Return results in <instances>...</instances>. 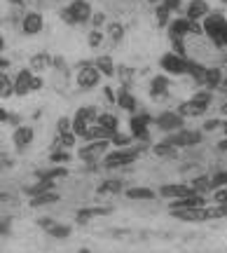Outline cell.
Returning a JSON list of instances; mask_svg holds the SVG:
<instances>
[{"mask_svg":"<svg viewBox=\"0 0 227 253\" xmlns=\"http://www.w3.org/2000/svg\"><path fill=\"white\" fill-rule=\"evenodd\" d=\"M204 33L216 42L218 47H227V19L220 12H211L204 19Z\"/></svg>","mask_w":227,"mask_h":253,"instance_id":"6da1fadb","label":"cell"},{"mask_svg":"<svg viewBox=\"0 0 227 253\" xmlns=\"http://www.w3.org/2000/svg\"><path fill=\"white\" fill-rule=\"evenodd\" d=\"M209 103H211V91H197L190 101L181 103L176 113L183 115V118H199V115H204L209 110Z\"/></svg>","mask_w":227,"mask_h":253,"instance_id":"7a4b0ae2","label":"cell"},{"mask_svg":"<svg viewBox=\"0 0 227 253\" xmlns=\"http://www.w3.org/2000/svg\"><path fill=\"white\" fill-rule=\"evenodd\" d=\"M141 150L138 148H117L103 157V167L106 169H119V167H127V164H134L138 160Z\"/></svg>","mask_w":227,"mask_h":253,"instance_id":"3957f363","label":"cell"},{"mask_svg":"<svg viewBox=\"0 0 227 253\" xmlns=\"http://www.w3.org/2000/svg\"><path fill=\"white\" fill-rule=\"evenodd\" d=\"M159 66H162L164 75H188L190 61H188L185 56H178L176 52H166V54L159 59Z\"/></svg>","mask_w":227,"mask_h":253,"instance_id":"277c9868","label":"cell"},{"mask_svg":"<svg viewBox=\"0 0 227 253\" xmlns=\"http://www.w3.org/2000/svg\"><path fill=\"white\" fill-rule=\"evenodd\" d=\"M204 134L201 131H190V129H178L166 136V143L173 148H190V145H199Z\"/></svg>","mask_w":227,"mask_h":253,"instance_id":"5b68a950","label":"cell"},{"mask_svg":"<svg viewBox=\"0 0 227 253\" xmlns=\"http://www.w3.org/2000/svg\"><path fill=\"white\" fill-rule=\"evenodd\" d=\"M108 148H110V138L89 141V145H82L80 150H77V157H80V160H84V162L94 164L99 157H103V155L108 153Z\"/></svg>","mask_w":227,"mask_h":253,"instance_id":"8992f818","label":"cell"},{"mask_svg":"<svg viewBox=\"0 0 227 253\" xmlns=\"http://www.w3.org/2000/svg\"><path fill=\"white\" fill-rule=\"evenodd\" d=\"M201 33V28L199 24H194V21H190V19H185V17H178V19H173L171 24H169V38H188V36H199Z\"/></svg>","mask_w":227,"mask_h":253,"instance_id":"52a82bcc","label":"cell"},{"mask_svg":"<svg viewBox=\"0 0 227 253\" xmlns=\"http://www.w3.org/2000/svg\"><path fill=\"white\" fill-rule=\"evenodd\" d=\"M101 78L103 75L99 73V68L94 63H84L80 71H77V87L80 89H94V87H99Z\"/></svg>","mask_w":227,"mask_h":253,"instance_id":"ba28073f","label":"cell"},{"mask_svg":"<svg viewBox=\"0 0 227 253\" xmlns=\"http://www.w3.org/2000/svg\"><path fill=\"white\" fill-rule=\"evenodd\" d=\"M154 125H157V129H162V131H166V134H171V131H178V129L185 126V118L178 115V113L166 110V113H162V115L154 118Z\"/></svg>","mask_w":227,"mask_h":253,"instance_id":"9c48e42d","label":"cell"},{"mask_svg":"<svg viewBox=\"0 0 227 253\" xmlns=\"http://www.w3.org/2000/svg\"><path fill=\"white\" fill-rule=\"evenodd\" d=\"M171 216H176L183 223H204L211 220L209 218V207H192V209H176L171 211Z\"/></svg>","mask_w":227,"mask_h":253,"instance_id":"30bf717a","label":"cell"},{"mask_svg":"<svg viewBox=\"0 0 227 253\" xmlns=\"http://www.w3.org/2000/svg\"><path fill=\"white\" fill-rule=\"evenodd\" d=\"M38 225L45 230L47 235L52 237V239H68L71 232H73V227L71 225H61V223H56L54 218H38Z\"/></svg>","mask_w":227,"mask_h":253,"instance_id":"8fae6325","label":"cell"},{"mask_svg":"<svg viewBox=\"0 0 227 253\" xmlns=\"http://www.w3.org/2000/svg\"><path fill=\"white\" fill-rule=\"evenodd\" d=\"M150 125H152V118L150 115H131L129 120V126H131V138H138V141H148L150 136Z\"/></svg>","mask_w":227,"mask_h":253,"instance_id":"7c38bea8","label":"cell"},{"mask_svg":"<svg viewBox=\"0 0 227 253\" xmlns=\"http://www.w3.org/2000/svg\"><path fill=\"white\" fill-rule=\"evenodd\" d=\"M45 28V17L40 12H26L21 19V33L24 36H38Z\"/></svg>","mask_w":227,"mask_h":253,"instance_id":"4fadbf2b","label":"cell"},{"mask_svg":"<svg viewBox=\"0 0 227 253\" xmlns=\"http://www.w3.org/2000/svg\"><path fill=\"white\" fill-rule=\"evenodd\" d=\"M192 192H194V188H192L190 183H164L157 195H162L166 199H183V197H188V195H192Z\"/></svg>","mask_w":227,"mask_h":253,"instance_id":"5bb4252c","label":"cell"},{"mask_svg":"<svg viewBox=\"0 0 227 253\" xmlns=\"http://www.w3.org/2000/svg\"><path fill=\"white\" fill-rule=\"evenodd\" d=\"M68 12H71V17H73L75 26L91 21V14H94V9H91V5L87 0H73V2L68 5Z\"/></svg>","mask_w":227,"mask_h":253,"instance_id":"9a60e30c","label":"cell"},{"mask_svg":"<svg viewBox=\"0 0 227 253\" xmlns=\"http://www.w3.org/2000/svg\"><path fill=\"white\" fill-rule=\"evenodd\" d=\"M211 14V7L206 0H190L188 2V7H185V19H190V21H201V19H206Z\"/></svg>","mask_w":227,"mask_h":253,"instance_id":"2e32d148","label":"cell"},{"mask_svg":"<svg viewBox=\"0 0 227 253\" xmlns=\"http://www.w3.org/2000/svg\"><path fill=\"white\" fill-rule=\"evenodd\" d=\"M115 103H117V108H122V110H127V113H136V108H138V101H136V96L129 91V87H119L117 89V94H115Z\"/></svg>","mask_w":227,"mask_h":253,"instance_id":"e0dca14e","label":"cell"},{"mask_svg":"<svg viewBox=\"0 0 227 253\" xmlns=\"http://www.w3.org/2000/svg\"><path fill=\"white\" fill-rule=\"evenodd\" d=\"M33 75H36V73L31 71V68H21V71H19L17 80H14V94H17V96H26V94H31Z\"/></svg>","mask_w":227,"mask_h":253,"instance_id":"ac0fdd59","label":"cell"},{"mask_svg":"<svg viewBox=\"0 0 227 253\" xmlns=\"http://www.w3.org/2000/svg\"><path fill=\"white\" fill-rule=\"evenodd\" d=\"M110 213H113V209L110 207H84V209H80V211L75 213V220H77L80 225H84V223H89L91 218L110 216Z\"/></svg>","mask_w":227,"mask_h":253,"instance_id":"d6986e66","label":"cell"},{"mask_svg":"<svg viewBox=\"0 0 227 253\" xmlns=\"http://www.w3.org/2000/svg\"><path fill=\"white\" fill-rule=\"evenodd\" d=\"M204 204H206V199H204V195H199V192H192V195H188V197H183V199H173L171 204H169V211H176V209L204 207Z\"/></svg>","mask_w":227,"mask_h":253,"instance_id":"ffe728a7","label":"cell"},{"mask_svg":"<svg viewBox=\"0 0 227 253\" xmlns=\"http://www.w3.org/2000/svg\"><path fill=\"white\" fill-rule=\"evenodd\" d=\"M169 87H171V82H169L166 75H154L150 80V96L152 99H164L169 94Z\"/></svg>","mask_w":227,"mask_h":253,"instance_id":"44dd1931","label":"cell"},{"mask_svg":"<svg viewBox=\"0 0 227 253\" xmlns=\"http://www.w3.org/2000/svg\"><path fill=\"white\" fill-rule=\"evenodd\" d=\"M33 138H36L33 126H17L14 134H12V141H14L17 148H28V145L33 143Z\"/></svg>","mask_w":227,"mask_h":253,"instance_id":"7402d4cb","label":"cell"},{"mask_svg":"<svg viewBox=\"0 0 227 253\" xmlns=\"http://www.w3.org/2000/svg\"><path fill=\"white\" fill-rule=\"evenodd\" d=\"M59 199H61V195H59V192H54V190H47V192H40V195H36V197H31L28 207H31V209L49 207V204H54V202H59Z\"/></svg>","mask_w":227,"mask_h":253,"instance_id":"603a6c76","label":"cell"},{"mask_svg":"<svg viewBox=\"0 0 227 253\" xmlns=\"http://www.w3.org/2000/svg\"><path fill=\"white\" fill-rule=\"evenodd\" d=\"M124 195L129 199H134V202H152V199H157V192L152 188H141V185L124 190Z\"/></svg>","mask_w":227,"mask_h":253,"instance_id":"cb8c5ba5","label":"cell"},{"mask_svg":"<svg viewBox=\"0 0 227 253\" xmlns=\"http://www.w3.org/2000/svg\"><path fill=\"white\" fill-rule=\"evenodd\" d=\"M96 125L101 126V129H106L110 136L117 134L119 131V120L113 115V113H99V118H96Z\"/></svg>","mask_w":227,"mask_h":253,"instance_id":"d4e9b609","label":"cell"},{"mask_svg":"<svg viewBox=\"0 0 227 253\" xmlns=\"http://www.w3.org/2000/svg\"><path fill=\"white\" fill-rule=\"evenodd\" d=\"M91 63H94V66L99 68L101 75H106V78H115V63H113V59H110L108 54L96 56V59H94Z\"/></svg>","mask_w":227,"mask_h":253,"instance_id":"484cf974","label":"cell"},{"mask_svg":"<svg viewBox=\"0 0 227 253\" xmlns=\"http://www.w3.org/2000/svg\"><path fill=\"white\" fill-rule=\"evenodd\" d=\"M40 181H56V178H66L68 176V169L64 164H54L52 169H45V171H38L36 173Z\"/></svg>","mask_w":227,"mask_h":253,"instance_id":"4316f807","label":"cell"},{"mask_svg":"<svg viewBox=\"0 0 227 253\" xmlns=\"http://www.w3.org/2000/svg\"><path fill=\"white\" fill-rule=\"evenodd\" d=\"M49 66H52V56H49V52H40V54L31 56V71L33 73L49 71Z\"/></svg>","mask_w":227,"mask_h":253,"instance_id":"83f0119b","label":"cell"},{"mask_svg":"<svg viewBox=\"0 0 227 253\" xmlns=\"http://www.w3.org/2000/svg\"><path fill=\"white\" fill-rule=\"evenodd\" d=\"M220 82H223V71H220V68H206L204 87H206V89H218Z\"/></svg>","mask_w":227,"mask_h":253,"instance_id":"f1b7e54d","label":"cell"},{"mask_svg":"<svg viewBox=\"0 0 227 253\" xmlns=\"http://www.w3.org/2000/svg\"><path fill=\"white\" fill-rule=\"evenodd\" d=\"M89 129H91V122H89V120L82 118L80 113H75V118H73V134H75V136H82V138H84Z\"/></svg>","mask_w":227,"mask_h":253,"instance_id":"f546056e","label":"cell"},{"mask_svg":"<svg viewBox=\"0 0 227 253\" xmlns=\"http://www.w3.org/2000/svg\"><path fill=\"white\" fill-rule=\"evenodd\" d=\"M106 33H108V38L113 40V45H117V42H122V38H124V26H122L119 21H110L108 28H106Z\"/></svg>","mask_w":227,"mask_h":253,"instance_id":"4dcf8cb0","label":"cell"},{"mask_svg":"<svg viewBox=\"0 0 227 253\" xmlns=\"http://www.w3.org/2000/svg\"><path fill=\"white\" fill-rule=\"evenodd\" d=\"M9 96H14V82L5 75V71H0V99H9Z\"/></svg>","mask_w":227,"mask_h":253,"instance_id":"1f68e13d","label":"cell"},{"mask_svg":"<svg viewBox=\"0 0 227 253\" xmlns=\"http://www.w3.org/2000/svg\"><path fill=\"white\" fill-rule=\"evenodd\" d=\"M49 160H52V164H68L73 160V155L68 153V150H64V148H54L52 155H49Z\"/></svg>","mask_w":227,"mask_h":253,"instance_id":"d6a6232c","label":"cell"},{"mask_svg":"<svg viewBox=\"0 0 227 253\" xmlns=\"http://www.w3.org/2000/svg\"><path fill=\"white\" fill-rule=\"evenodd\" d=\"M188 73H190V75H192V78H194L197 82H199V84H204V78H206V66L190 61V66H188Z\"/></svg>","mask_w":227,"mask_h":253,"instance_id":"836d02e7","label":"cell"},{"mask_svg":"<svg viewBox=\"0 0 227 253\" xmlns=\"http://www.w3.org/2000/svg\"><path fill=\"white\" fill-rule=\"evenodd\" d=\"M171 12L173 9L169 7L164 0L157 5V21H159V26H169V14H171Z\"/></svg>","mask_w":227,"mask_h":253,"instance_id":"e575fe53","label":"cell"},{"mask_svg":"<svg viewBox=\"0 0 227 253\" xmlns=\"http://www.w3.org/2000/svg\"><path fill=\"white\" fill-rule=\"evenodd\" d=\"M103 38H106V33H103L101 28H91L89 38H87V45H89L91 49H96V47L103 45Z\"/></svg>","mask_w":227,"mask_h":253,"instance_id":"d590c367","label":"cell"},{"mask_svg":"<svg viewBox=\"0 0 227 253\" xmlns=\"http://www.w3.org/2000/svg\"><path fill=\"white\" fill-rule=\"evenodd\" d=\"M152 150H154V155H159V157H173L178 148H173V145H169L166 141H162V143L152 145Z\"/></svg>","mask_w":227,"mask_h":253,"instance_id":"8d00e7d4","label":"cell"},{"mask_svg":"<svg viewBox=\"0 0 227 253\" xmlns=\"http://www.w3.org/2000/svg\"><path fill=\"white\" fill-rule=\"evenodd\" d=\"M47 190H54V181H40V183H36V185H31L26 192L31 195V197H36V195L47 192Z\"/></svg>","mask_w":227,"mask_h":253,"instance_id":"74e56055","label":"cell"},{"mask_svg":"<svg viewBox=\"0 0 227 253\" xmlns=\"http://www.w3.org/2000/svg\"><path fill=\"white\" fill-rule=\"evenodd\" d=\"M192 188H194V192H206V190H213L211 188V176H199V178H194V181L190 183Z\"/></svg>","mask_w":227,"mask_h":253,"instance_id":"f35d334b","label":"cell"},{"mask_svg":"<svg viewBox=\"0 0 227 253\" xmlns=\"http://www.w3.org/2000/svg\"><path fill=\"white\" fill-rule=\"evenodd\" d=\"M77 113H80L82 118L89 120L91 125H96V118H99V110H96V106H82Z\"/></svg>","mask_w":227,"mask_h":253,"instance_id":"ab89813d","label":"cell"},{"mask_svg":"<svg viewBox=\"0 0 227 253\" xmlns=\"http://www.w3.org/2000/svg\"><path fill=\"white\" fill-rule=\"evenodd\" d=\"M211 188L218 190V188H227V171H218L211 176Z\"/></svg>","mask_w":227,"mask_h":253,"instance_id":"60d3db41","label":"cell"},{"mask_svg":"<svg viewBox=\"0 0 227 253\" xmlns=\"http://www.w3.org/2000/svg\"><path fill=\"white\" fill-rule=\"evenodd\" d=\"M115 75H117L119 80L124 82V87H127L129 82L134 80V71H131V68H127V66H119L117 71H115Z\"/></svg>","mask_w":227,"mask_h":253,"instance_id":"b9f144b4","label":"cell"},{"mask_svg":"<svg viewBox=\"0 0 227 253\" xmlns=\"http://www.w3.org/2000/svg\"><path fill=\"white\" fill-rule=\"evenodd\" d=\"M99 192H122V183L119 181H103V185L99 188Z\"/></svg>","mask_w":227,"mask_h":253,"instance_id":"7bdbcfd3","label":"cell"},{"mask_svg":"<svg viewBox=\"0 0 227 253\" xmlns=\"http://www.w3.org/2000/svg\"><path fill=\"white\" fill-rule=\"evenodd\" d=\"M56 131H59V134L73 131V120L71 118H59V122H56Z\"/></svg>","mask_w":227,"mask_h":253,"instance_id":"ee69618b","label":"cell"},{"mask_svg":"<svg viewBox=\"0 0 227 253\" xmlns=\"http://www.w3.org/2000/svg\"><path fill=\"white\" fill-rule=\"evenodd\" d=\"M129 141H131V134L127 136V134H119V131H117V134L110 136V143H115V145H127Z\"/></svg>","mask_w":227,"mask_h":253,"instance_id":"f6af8a7d","label":"cell"},{"mask_svg":"<svg viewBox=\"0 0 227 253\" xmlns=\"http://www.w3.org/2000/svg\"><path fill=\"white\" fill-rule=\"evenodd\" d=\"M213 199H216V204H227V188H218L213 192Z\"/></svg>","mask_w":227,"mask_h":253,"instance_id":"bcb514c9","label":"cell"},{"mask_svg":"<svg viewBox=\"0 0 227 253\" xmlns=\"http://www.w3.org/2000/svg\"><path fill=\"white\" fill-rule=\"evenodd\" d=\"M223 125H225L223 120H209V122H204V131H216V129H220Z\"/></svg>","mask_w":227,"mask_h":253,"instance_id":"7dc6e473","label":"cell"},{"mask_svg":"<svg viewBox=\"0 0 227 253\" xmlns=\"http://www.w3.org/2000/svg\"><path fill=\"white\" fill-rule=\"evenodd\" d=\"M103 21H106V14H103V12L91 14V26H94V28H101V26H103Z\"/></svg>","mask_w":227,"mask_h":253,"instance_id":"c3c4849f","label":"cell"},{"mask_svg":"<svg viewBox=\"0 0 227 253\" xmlns=\"http://www.w3.org/2000/svg\"><path fill=\"white\" fill-rule=\"evenodd\" d=\"M9 227H12V218L0 216V235H9Z\"/></svg>","mask_w":227,"mask_h":253,"instance_id":"681fc988","label":"cell"},{"mask_svg":"<svg viewBox=\"0 0 227 253\" xmlns=\"http://www.w3.org/2000/svg\"><path fill=\"white\" fill-rule=\"evenodd\" d=\"M42 87H45L42 78H40V75H33V82H31V91H40Z\"/></svg>","mask_w":227,"mask_h":253,"instance_id":"f907efd6","label":"cell"},{"mask_svg":"<svg viewBox=\"0 0 227 253\" xmlns=\"http://www.w3.org/2000/svg\"><path fill=\"white\" fill-rule=\"evenodd\" d=\"M59 14H61V19H64L66 24H71V26H75V21H73V17H71V12H68V7H64L61 12H59Z\"/></svg>","mask_w":227,"mask_h":253,"instance_id":"816d5d0a","label":"cell"},{"mask_svg":"<svg viewBox=\"0 0 227 253\" xmlns=\"http://www.w3.org/2000/svg\"><path fill=\"white\" fill-rule=\"evenodd\" d=\"M216 148H218L220 153H227V136H225V138H223V141H220L218 145H216Z\"/></svg>","mask_w":227,"mask_h":253,"instance_id":"f5cc1de1","label":"cell"},{"mask_svg":"<svg viewBox=\"0 0 227 253\" xmlns=\"http://www.w3.org/2000/svg\"><path fill=\"white\" fill-rule=\"evenodd\" d=\"M5 68H9V59L0 56V71H5Z\"/></svg>","mask_w":227,"mask_h":253,"instance_id":"db71d44e","label":"cell"},{"mask_svg":"<svg viewBox=\"0 0 227 253\" xmlns=\"http://www.w3.org/2000/svg\"><path fill=\"white\" fill-rule=\"evenodd\" d=\"M106 96H108V101H113V103H115V94H113V87H106Z\"/></svg>","mask_w":227,"mask_h":253,"instance_id":"11a10c76","label":"cell"},{"mask_svg":"<svg viewBox=\"0 0 227 253\" xmlns=\"http://www.w3.org/2000/svg\"><path fill=\"white\" fill-rule=\"evenodd\" d=\"M7 120H9L7 110H5V108H0V122H7Z\"/></svg>","mask_w":227,"mask_h":253,"instance_id":"9f6ffc18","label":"cell"},{"mask_svg":"<svg viewBox=\"0 0 227 253\" xmlns=\"http://www.w3.org/2000/svg\"><path fill=\"white\" fill-rule=\"evenodd\" d=\"M9 5H17V7H21V5H24V2H26V0H7Z\"/></svg>","mask_w":227,"mask_h":253,"instance_id":"6f0895ef","label":"cell"},{"mask_svg":"<svg viewBox=\"0 0 227 253\" xmlns=\"http://www.w3.org/2000/svg\"><path fill=\"white\" fill-rule=\"evenodd\" d=\"M220 113H223V115H227V99L223 101V106H220Z\"/></svg>","mask_w":227,"mask_h":253,"instance_id":"680465c9","label":"cell"},{"mask_svg":"<svg viewBox=\"0 0 227 253\" xmlns=\"http://www.w3.org/2000/svg\"><path fill=\"white\" fill-rule=\"evenodd\" d=\"M77 253H91L89 249H84V246H82V249H77Z\"/></svg>","mask_w":227,"mask_h":253,"instance_id":"91938a15","label":"cell"},{"mask_svg":"<svg viewBox=\"0 0 227 253\" xmlns=\"http://www.w3.org/2000/svg\"><path fill=\"white\" fill-rule=\"evenodd\" d=\"M148 2H152V5H159V2H162V0H148Z\"/></svg>","mask_w":227,"mask_h":253,"instance_id":"94428289","label":"cell"},{"mask_svg":"<svg viewBox=\"0 0 227 253\" xmlns=\"http://www.w3.org/2000/svg\"><path fill=\"white\" fill-rule=\"evenodd\" d=\"M2 47H5V40H2V36H0V49H2Z\"/></svg>","mask_w":227,"mask_h":253,"instance_id":"6125c7cd","label":"cell"},{"mask_svg":"<svg viewBox=\"0 0 227 253\" xmlns=\"http://www.w3.org/2000/svg\"><path fill=\"white\" fill-rule=\"evenodd\" d=\"M2 199H5V195H0V202H2Z\"/></svg>","mask_w":227,"mask_h":253,"instance_id":"be15d7a7","label":"cell"},{"mask_svg":"<svg viewBox=\"0 0 227 253\" xmlns=\"http://www.w3.org/2000/svg\"><path fill=\"white\" fill-rule=\"evenodd\" d=\"M223 2H227V0H223Z\"/></svg>","mask_w":227,"mask_h":253,"instance_id":"e7e4bbea","label":"cell"}]
</instances>
